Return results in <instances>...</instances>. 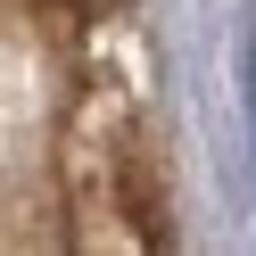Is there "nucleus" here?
Instances as JSON below:
<instances>
[{
    "label": "nucleus",
    "mask_w": 256,
    "mask_h": 256,
    "mask_svg": "<svg viewBox=\"0 0 256 256\" xmlns=\"http://www.w3.org/2000/svg\"><path fill=\"white\" fill-rule=\"evenodd\" d=\"M42 8H50V17H66V25H74V17H100L108 0H42Z\"/></svg>",
    "instance_id": "f257e3e1"
}]
</instances>
